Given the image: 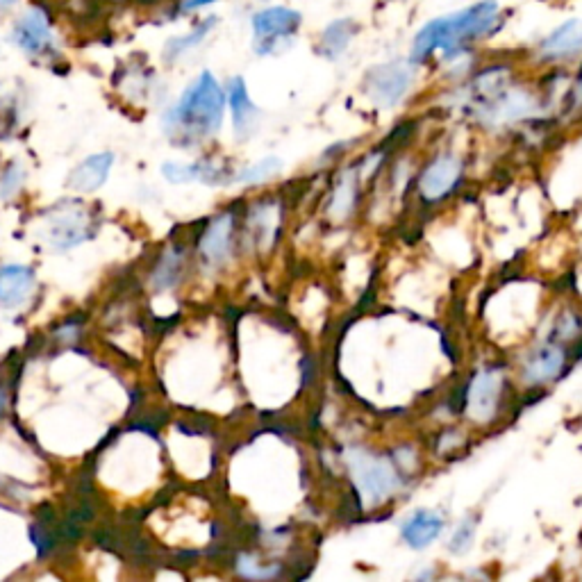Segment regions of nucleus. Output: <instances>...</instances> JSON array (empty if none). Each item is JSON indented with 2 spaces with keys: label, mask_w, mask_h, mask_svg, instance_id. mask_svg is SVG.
<instances>
[{
  "label": "nucleus",
  "mask_w": 582,
  "mask_h": 582,
  "mask_svg": "<svg viewBox=\"0 0 582 582\" xmlns=\"http://www.w3.org/2000/svg\"><path fill=\"white\" fill-rule=\"evenodd\" d=\"M23 176H26V173H23V166L19 162H14L10 169L3 173V180H0V196L12 198L16 191L21 189Z\"/></svg>",
  "instance_id": "obj_29"
},
{
  "label": "nucleus",
  "mask_w": 582,
  "mask_h": 582,
  "mask_svg": "<svg viewBox=\"0 0 582 582\" xmlns=\"http://www.w3.org/2000/svg\"><path fill=\"white\" fill-rule=\"evenodd\" d=\"M469 162L455 148H442L430 155L414 178V194L423 207L444 205L464 187Z\"/></svg>",
  "instance_id": "obj_9"
},
{
  "label": "nucleus",
  "mask_w": 582,
  "mask_h": 582,
  "mask_svg": "<svg viewBox=\"0 0 582 582\" xmlns=\"http://www.w3.org/2000/svg\"><path fill=\"white\" fill-rule=\"evenodd\" d=\"M476 535H478V517L467 514V517H462L453 528L451 537H448V542H446V551L453 557L469 555L473 551V544H476Z\"/></svg>",
  "instance_id": "obj_25"
},
{
  "label": "nucleus",
  "mask_w": 582,
  "mask_h": 582,
  "mask_svg": "<svg viewBox=\"0 0 582 582\" xmlns=\"http://www.w3.org/2000/svg\"><path fill=\"white\" fill-rule=\"evenodd\" d=\"M346 478L360 512H380L405 494L412 480L398 469L392 451H378L367 444H351L342 451Z\"/></svg>",
  "instance_id": "obj_2"
},
{
  "label": "nucleus",
  "mask_w": 582,
  "mask_h": 582,
  "mask_svg": "<svg viewBox=\"0 0 582 582\" xmlns=\"http://www.w3.org/2000/svg\"><path fill=\"white\" fill-rule=\"evenodd\" d=\"M48 239L57 248H71L89 239V219L80 207H60L51 219Z\"/></svg>",
  "instance_id": "obj_18"
},
{
  "label": "nucleus",
  "mask_w": 582,
  "mask_h": 582,
  "mask_svg": "<svg viewBox=\"0 0 582 582\" xmlns=\"http://www.w3.org/2000/svg\"><path fill=\"white\" fill-rule=\"evenodd\" d=\"M262 3H271V0H262Z\"/></svg>",
  "instance_id": "obj_34"
},
{
  "label": "nucleus",
  "mask_w": 582,
  "mask_h": 582,
  "mask_svg": "<svg viewBox=\"0 0 582 582\" xmlns=\"http://www.w3.org/2000/svg\"><path fill=\"white\" fill-rule=\"evenodd\" d=\"M378 3L387 7V5H396V3H401V0H378Z\"/></svg>",
  "instance_id": "obj_33"
},
{
  "label": "nucleus",
  "mask_w": 582,
  "mask_h": 582,
  "mask_svg": "<svg viewBox=\"0 0 582 582\" xmlns=\"http://www.w3.org/2000/svg\"><path fill=\"white\" fill-rule=\"evenodd\" d=\"M237 244V216L235 212H223L207 223L198 241V253L210 266H226Z\"/></svg>",
  "instance_id": "obj_14"
},
{
  "label": "nucleus",
  "mask_w": 582,
  "mask_h": 582,
  "mask_svg": "<svg viewBox=\"0 0 582 582\" xmlns=\"http://www.w3.org/2000/svg\"><path fill=\"white\" fill-rule=\"evenodd\" d=\"M582 60V19L569 16L544 32L526 51L530 69H571Z\"/></svg>",
  "instance_id": "obj_10"
},
{
  "label": "nucleus",
  "mask_w": 582,
  "mask_h": 582,
  "mask_svg": "<svg viewBox=\"0 0 582 582\" xmlns=\"http://www.w3.org/2000/svg\"><path fill=\"white\" fill-rule=\"evenodd\" d=\"M282 223H285V205L280 198H262L251 205L246 214V237L257 253H269L280 244Z\"/></svg>",
  "instance_id": "obj_13"
},
{
  "label": "nucleus",
  "mask_w": 582,
  "mask_h": 582,
  "mask_svg": "<svg viewBox=\"0 0 582 582\" xmlns=\"http://www.w3.org/2000/svg\"><path fill=\"white\" fill-rule=\"evenodd\" d=\"M423 71L410 57H389L371 64L360 80V94L373 110L394 112L410 101Z\"/></svg>",
  "instance_id": "obj_7"
},
{
  "label": "nucleus",
  "mask_w": 582,
  "mask_h": 582,
  "mask_svg": "<svg viewBox=\"0 0 582 582\" xmlns=\"http://www.w3.org/2000/svg\"><path fill=\"white\" fill-rule=\"evenodd\" d=\"M162 173L173 185H182V182H196L201 180V166L196 164H178V162H166L162 166Z\"/></svg>",
  "instance_id": "obj_28"
},
{
  "label": "nucleus",
  "mask_w": 582,
  "mask_h": 582,
  "mask_svg": "<svg viewBox=\"0 0 582 582\" xmlns=\"http://www.w3.org/2000/svg\"><path fill=\"white\" fill-rule=\"evenodd\" d=\"M573 360H576V364H582V342L576 346V353H573Z\"/></svg>",
  "instance_id": "obj_32"
},
{
  "label": "nucleus",
  "mask_w": 582,
  "mask_h": 582,
  "mask_svg": "<svg viewBox=\"0 0 582 582\" xmlns=\"http://www.w3.org/2000/svg\"><path fill=\"white\" fill-rule=\"evenodd\" d=\"M182 260H185V251H180V248H171L162 255L160 266L155 269L157 289H169L171 285H176L182 271Z\"/></svg>",
  "instance_id": "obj_26"
},
{
  "label": "nucleus",
  "mask_w": 582,
  "mask_h": 582,
  "mask_svg": "<svg viewBox=\"0 0 582 582\" xmlns=\"http://www.w3.org/2000/svg\"><path fill=\"white\" fill-rule=\"evenodd\" d=\"M446 528L448 523L442 512L430 510V507H419V510L407 514L401 521L398 535H401V542L410 548V551L421 553L428 551L430 546H435L439 539L444 537Z\"/></svg>",
  "instance_id": "obj_15"
},
{
  "label": "nucleus",
  "mask_w": 582,
  "mask_h": 582,
  "mask_svg": "<svg viewBox=\"0 0 582 582\" xmlns=\"http://www.w3.org/2000/svg\"><path fill=\"white\" fill-rule=\"evenodd\" d=\"M226 107V87L212 71H203L166 114V130L182 141L210 139L221 130Z\"/></svg>",
  "instance_id": "obj_5"
},
{
  "label": "nucleus",
  "mask_w": 582,
  "mask_h": 582,
  "mask_svg": "<svg viewBox=\"0 0 582 582\" xmlns=\"http://www.w3.org/2000/svg\"><path fill=\"white\" fill-rule=\"evenodd\" d=\"M251 46L257 57H278L294 48L305 14L285 0H271L251 14Z\"/></svg>",
  "instance_id": "obj_8"
},
{
  "label": "nucleus",
  "mask_w": 582,
  "mask_h": 582,
  "mask_svg": "<svg viewBox=\"0 0 582 582\" xmlns=\"http://www.w3.org/2000/svg\"><path fill=\"white\" fill-rule=\"evenodd\" d=\"M12 41L28 55H44L53 46V30L46 12L41 7H30L14 21Z\"/></svg>",
  "instance_id": "obj_17"
},
{
  "label": "nucleus",
  "mask_w": 582,
  "mask_h": 582,
  "mask_svg": "<svg viewBox=\"0 0 582 582\" xmlns=\"http://www.w3.org/2000/svg\"><path fill=\"white\" fill-rule=\"evenodd\" d=\"M226 103L232 119V130L235 137L246 141L251 139L262 121V110L251 98L246 80L241 76H232L226 85Z\"/></svg>",
  "instance_id": "obj_16"
},
{
  "label": "nucleus",
  "mask_w": 582,
  "mask_h": 582,
  "mask_svg": "<svg viewBox=\"0 0 582 582\" xmlns=\"http://www.w3.org/2000/svg\"><path fill=\"white\" fill-rule=\"evenodd\" d=\"M362 35V23L351 14L332 16L314 37V55L328 64H339L351 53L357 37Z\"/></svg>",
  "instance_id": "obj_12"
},
{
  "label": "nucleus",
  "mask_w": 582,
  "mask_h": 582,
  "mask_svg": "<svg viewBox=\"0 0 582 582\" xmlns=\"http://www.w3.org/2000/svg\"><path fill=\"white\" fill-rule=\"evenodd\" d=\"M216 3H221V0H178L176 5V14H194V12H201L205 7H212Z\"/></svg>",
  "instance_id": "obj_30"
},
{
  "label": "nucleus",
  "mask_w": 582,
  "mask_h": 582,
  "mask_svg": "<svg viewBox=\"0 0 582 582\" xmlns=\"http://www.w3.org/2000/svg\"><path fill=\"white\" fill-rule=\"evenodd\" d=\"M573 364H576L573 346L537 335L530 344L519 348L517 360L512 364L514 385L523 392H544L567 376Z\"/></svg>",
  "instance_id": "obj_6"
},
{
  "label": "nucleus",
  "mask_w": 582,
  "mask_h": 582,
  "mask_svg": "<svg viewBox=\"0 0 582 582\" xmlns=\"http://www.w3.org/2000/svg\"><path fill=\"white\" fill-rule=\"evenodd\" d=\"M542 294L544 289L539 285V280L532 278H517L489 294L492 301L507 307L503 312L480 307L485 330L498 348H521L528 344L530 337H535V328L542 323L544 312Z\"/></svg>",
  "instance_id": "obj_3"
},
{
  "label": "nucleus",
  "mask_w": 582,
  "mask_h": 582,
  "mask_svg": "<svg viewBox=\"0 0 582 582\" xmlns=\"http://www.w3.org/2000/svg\"><path fill=\"white\" fill-rule=\"evenodd\" d=\"M216 26H219V19H216L214 14H210V16H205V19L198 21L194 28H191L189 32H185V35L169 39V41H166V46H164V60L166 62H178L180 57H185L187 53L196 51L198 46L205 44V39L212 35Z\"/></svg>",
  "instance_id": "obj_22"
},
{
  "label": "nucleus",
  "mask_w": 582,
  "mask_h": 582,
  "mask_svg": "<svg viewBox=\"0 0 582 582\" xmlns=\"http://www.w3.org/2000/svg\"><path fill=\"white\" fill-rule=\"evenodd\" d=\"M467 430L464 428H457V426H444L442 430L437 432L435 437V455H442V457H455L460 455L464 448H467Z\"/></svg>",
  "instance_id": "obj_27"
},
{
  "label": "nucleus",
  "mask_w": 582,
  "mask_h": 582,
  "mask_svg": "<svg viewBox=\"0 0 582 582\" xmlns=\"http://www.w3.org/2000/svg\"><path fill=\"white\" fill-rule=\"evenodd\" d=\"M546 337H553L557 342L573 346V353H576V346L582 342V310L573 305H562L560 310H553L551 323L544 332Z\"/></svg>",
  "instance_id": "obj_21"
},
{
  "label": "nucleus",
  "mask_w": 582,
  "mask_h": 582,
  "mask_svg": "<svg viewBox=\"0 0 582 582\" xmlns=\"http://www.w3.org/2000/svg\"><path fill=\"white\" fill-rule=\"evenodd\" d=\"M364 180L367 176L362 171V162L342 164L335 171L326 196V221H330L332 226H346L360 212Z\"/></svg>",
  "instance_id": "obj_11"
},
{
  "label": "nucleus",
  "mask_w": 582,
  "mask_h": 582,
  "mask_svg": "<svg viewBox=\"0 0 582 582\" xmlns=\"http://www.w3.org/2000/svg\"><path fill=\"white\" fill-rule=\"evenodd\" d=\"M557 114L569 123H582V60L576 66H571L567 91H564L560 112Z\"/></svg>",
  "instance_id": "obj_24"
},
{
  "label": "nucleus",
  "mask_w": 582,
  "mask_h": 582,
  "mask_svg": "<svg viewBox=\"0 0 582 582\" xmlns=\"http://www.w3.org/2000/svg\"><path fill=\"white\" fill-rule=\"evenodd\" d=\"M282 171H285V160L278 155H269L237 171L232 182H237V185H264V182L276 180Z\"/></svg>",
  "instance_id": "obj_23"
},
{
  "label": "nucleus",
  "mask_w": 582,
  "mask_h": 582,
  "mask_svg": "<svg viewBox=\"0 0 582 582\" xmlns=\"http://www.w3.org/2000/svg\"><path fill=\"white\" fill-rule=\"evenodd\" d=\"M35 287V271L30 266L7 264L0 266V305L16 307L28 301Z\"/></svg>",
  "instance_id": "obj_19"
},
{
  "label": "nucleus",
  "mask_w": 582,
  "mask_h": 582,
  "mask_svg": "<svg viewBox=\"0 0 582 582\" xmlns=\"http://www.w3.org/2000/svg\"><path fill=\"white\" fill-rule=\"evenodd\" d=\"M507 12L501 0H473L453 12L432 16L414 30L407 57L421 69H430L439 57L464 48H482L503 32Z\"/></svg>",
  "instance_id": "obj_1"
},
{
  "label": "nucleus",
  "mask_w": 582,
  "mask_h": 582,
  "mask_svg": "<svg viewBox=\"0 0 582 582\" xmlns=\"http://www.w3.org/2000/svg\"><path fill=\"white\" fill-rule=\"evenodd\" d=\"M112 162H114L112 153H101V155L87 157V160L71 173L69 185L76 191H82V194L96 191L98 187H103V182L107 180V176H110Z\"/></svg>",
  "instance_id": "obj_20"
},
{
  "label": "nucleus",
  "mask_w": 582,
  "mask_h": 582,
  "mask_svg": "<svg viewBox=\"0 0 582 582\" xmlns=\"http://www.w3.org/2000/svg\"><path fill=\"white\" fill-rule=\"evenodd\" d=\"M512 367L505 362L478 364L460 385L457 414L471 428H496L512 407Z\"/></svg>",
  "instance_id": "obj_4"
},
{
  "label": "nucleus",
  "mask_w": 582,
  "mask_h": 582,
  "mask_svg": "<svg viewBox=\"0 0 582 582\" xmlns=\"http://www.w3.org/2000/svg\"><path fill=\"white\" fill-rule=\"evenodd\" d=\"M16 3H19V0H0V14L10 12Z\"/></svg>",
  "instance_id": "obj_31"
}]
</instances>
